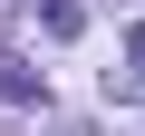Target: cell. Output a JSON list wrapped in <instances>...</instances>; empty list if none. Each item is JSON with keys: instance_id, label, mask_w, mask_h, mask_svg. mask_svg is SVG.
Wrapping results in <instances>:
<instances>
[{"instance_id": "cell-1", "label": "cell", "mask_w": 145, "mask_h": 136, "mask_svg": "<svg viewBox=\"0 0 145 136\" xmlns=\"http://www.w3.org/2000/svg\"><path fill=\"white\" fill-rule=\"evenodd\" d=\"M0 97H10V107H48V78L29 58H0Z\"/></svg>"}, {"instance_id": "cell-2", "label": "cell", "mask_w": 145, "mask_h": 136, "mask_svg": "<svg viewBox=\"0 0 145 136\" xmlns=\"http://www.w3.org/2000/svg\"><path fill=\"white\" fill-rule=\"evenodd\" d=\"M39 29H48V39H78L87 10H78V0H39Z\"/></svg>"}, {"instance_id": "cell-3", "label": "cell", "mask_w": 145, "mask_h": 136, "mask_svg": "<svg viewBox=\"0 0 145 136\" xmlns=\"http://www.w3.org/2000/svg\"><path fill=\"white\" fill-rule=\"evenodd\" d=\"M126 58H135V68H145V29H135V39H126Z\"/></svg>"}]
</instances>
